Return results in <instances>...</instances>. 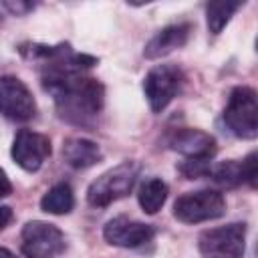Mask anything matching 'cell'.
Returning a JSON list of instances; mask_svg holds the SVG:
<instances>
[{"label":"cell","instance_id":"7402d4cb","mask_svg":"<svg viewBox=\"0 0 258 258\" xmlns=\"http://www.w3.org/2000/svg\"><path fill=\"white\" fill-rule=\"evenodd\" d=\"M0 258H18L12 250H8V248H4V246H0Z\"/></svg>","mask_w":258,"mask_h":258},{"label":"cell","instance_id":"2e32d148","mask_svg":"<svg viewBox=\"0 0 258 258\" xmlns=\"http://www.w3.org/2000/svg\"><path fill=\"white\" fill-rule=\"evenodd\" d=\"M208 177H210L216 185H220V187H224V189L238 187V185L244 183V179H242V161H238V159H228V161H220V163H216V165L212 163Z\"/></svg>","mask_w":258,"mask_h":258},{"label":"cell","instance_id":"9a60e30c","mask_svg":"<svg viewBox=\"0 0 258 258\" xmlns=\"http://www.w3.org/2000/svg\"><path fill=\"white\" fill-rule=\"evenodd\" d=\"M242 8V2H228V0H220V2H210L206 6V22H208V30L212 34H220L226 24L232 20V16Z\"/></svg>","mask_w":258,"mask_h":258},{"label":"cell","instance_id":"30bf717a","mask_svg":"<svg viewBox=\"0 0 258 258\" xmlns=\"http://www.w3.org/2000/svg\"><path fill=\"white\" fill-rule=\"evenodd\" d=\"M167 147L171 151H177L185 159H212L218 151L214 135L191 127L173 129L167 135Z\"/></svg>","mask_w":258,"mask_h":258},{"label":"cell","instance_id":"7c38bea8","mask_svg":"<svg viewBox=\"0 0 258 258\" xmlns=\"http://www.w3.org/2000/svg\"><path fill=\"white\" fill-rule=\"evenodd\" d=\"M62 157L73 169H87L103 159V151L87 137H69L62 143Z\"/></svg>","mask_w":258,"mask_h":258},{"label":"cell","instance_id":"6da1fadb","mask_svg":"<svg viewBox=\"0 0 258 258\" xmlns=\"http://www.w3.org/2000/svg\"><path fill=\"white\" fill-rule=\"evenodd\" d=\"M137 161H121L119 165L101 173L87 187V204L93 208H107L117 200H123L131 194L139 177Z\"/></svg>","mask_w":258,"mask_h":258},{"label":"cell","instance_id":"ac0fdd59","mask_svg":"<svg viewBox=\"0 0 258 258\" xmlns=\"http://www.w3.org/2000/svg\"><path fill=\"white\" fill-rule=\"evenodd\" d=\"M258 155L256 151H250L244 159H242V179L248 187H256V177H258Z\"/></svg>","mask_w":258,"mask_h":258},{"label":"cell","instance_id":"e0dca14e","mask_svg":"<svg viewBox=\"0 0 258 258\" xmlns=\"http://www.w3.org/2000/svg\"><path fill=\"white\" fill-rule=\"evenodd\" d=\"M212 167V159H185L177 165L179 173L185 179H200V177H208Z\"/></svg>","mask_w":258,"mask_h":258},{"label":"cell","instance_id":"8992f818","mask_svg":"<svg viewBox=\"0 0 258 258\" xmlns=\"http://www.w3.org/2000/svg\"><path fill=\"white\" fill-rule=\"evenodd\" d=\"M183 85V73L175 64H155L143 77V95L153 113H161L177 97Z\"/></svg>","mask_w":258,"mask_h":258},{"label":"cell","instance_id":"7a4b0ae2","mask_svg":"<svg viewBox=\"0 0 258 258\" xmlns=\"http://www.w3.org/2000/svg\"><path fill=\"white\" fill-rule=\"evenodd\" d=\"M226 129L238 139L258 137V95L252 87H234L228 95V103L222 113Z\"/></svg>","mask_w":258,"mask_h":258},{"label":"cell","instance_id":"44dd1931","mask_svg":"<svg viewBox=\"0 0 258 258\" xmlns=\"http://www.w3.org/2000/svg\"><path fill=\"white\" fill-rule=\"evenodd\" d=\"M14 220V212L10 206H0V230H4Z\"/></svg>","mask_w":258,"mask_h":258},{"label":"cell","instance_id":"9c48e42d","mask_svg":"<svg viewBox=\"0 0 258 258\" xmlns=\"http://www.w3.org/2000/svg\"><path fill=\"white\" fill-rule=\"evenodd\" d=\"M103 238L109 246L135 250L155 238V228L151 224L131 220L127 216H115L103 226Z\"/></svg>","mask_w":258,"mask_h":258},{"label":"cell","instance_id":"3957f363","mask_svg":"<svg viewBox=\"0 0 258 258\" xmlns=\"http://www.w3.org/2000/svg\"><path fill=\"white\" fill-rule=\"evenodd\" d=\"M226 214V198L220 189H196L173 202V218L181 224H202Z\"/></svg>","mask_w":258,"mask_h":258},{"label":"cell","instance_id":"52a82bcc","mask_svg":"<svg viewBox=\"0 0 258 258\" xmlns=\"http://www.w3.org/2000/svg\"><path fill=\"white\" fill-rule=\"evenodd\" d=\"M36 101L28 85L14 77V75H2L0 77V115L10 121H30L36 117Z\"/></svg>","mask_w":258,"mask_h":258},{"label":"cell","instance_id":"5b68a950","mask_svg":"<svg viewBox=\"0 0 258 258\" xmlns=\"http://www.w3.org/2000/svg\"><path fill=\"white\" fill-rule=\"evenodd\" d=\"M204 258H242L246 252V224L232 222L204 230L198 238Z\"/></svg>","mask_w":258,"mask_h":258},{"label":"cell","instance_id":"d6986e66","mask_svg":"<svg viewBox=\"0 0 258 258\" xmlns=\"http://www.w3.org/2000/svg\"><path fill=\"white\" fill-rule=\"evenodd\" d=\"M0 6L14 16H22V14L34 10V4H30V2H0Z\"/></svg>","mask_w":258,"mask_h":258},{"label":"cell","instance_id":"603a6c76","mask_svg":"<svg viewBox=\"0 0 258 258\" xmlns=\"http://www.w3.org/2000/svg\"><path fill=\"white\" fill-rule=\"evenodd\" d=\"M0 10H2V6H0Z\"/></svg>","mask_w":258,"mask_h":258},{"label":"cell","instance_id":"ba28073f","mask_svg":"<svg viewBox=\"0 0 258 258\" xmlns=\"http://www.w3.org/2000/svg\"><path fill=\"white\" fill-rule=\"evenodd\" d=\"M50 151H52L50 139L32 129H20L14 135L12 147H10V155H12L14 163L30 173H34L42 167V163L48 159Z\"/></svg>","mask_w":258,"mask_h":258},{"label":"cell","instance_id":"5bb4252c","mask_svg":"<svg viewBox=\"0 0 258 258\" xmlns=\"http://www.w3.org/2000/svg\"><path fill=\"white\" fill-rule=\"evenodd\" d=\"M75 208V194L67 181L54 183L40 200V210L52 216H64Z\"/></svg>","mask_w":258,"mask_h":258},{"label":"cell","instance_id":"277c9868","mask_svg":"<svg viewBox=\"0 0 258 258\" xmlns=\"http://www.w3.org/2000/svg\"><path fill=\"white\" fill-rule=\"evenodd\" d=\"M67 248L58 226L42 220H30L20 232V250L24 258H58Z\"/></svg>","mask_w":258,"mask_h":258},{"label":"cell","instance_id":"4fadbf2b","mask_svg":"<svg viewBox=\"0 0 258 258\" xmlns=\"http://www.w3.org/2000/svg\"><path fill=\"white\" fill-rule=\"evenodd\" d=\"M167 194H169V187L161 177H149L139 185L137 202H139V206L145 214L153 216L167 202Z\"/></svg>","mask_w":258,"mask_h":258},{"label":"cell","instance_id":"8fae6325","mask_svg":"<svg viewBox=\"0 0 258 258\" xmlns=\"http://www.w3.org/2000/svg\"><path fill=\"white\" fill-rule=\"evenodd\" d=\"M191 34V24L189 22H173L167 24L163 28H159L145 44L143 48V56L149 60H157L167 56L169 52L185 46V42L189 40Z\"/></svg>","mask_w":258,"mask_h":258},{"label":"cell","instance_id":"ffe728a7","mask_svg":"<svg viewBox=\"0 0 258 258\" xmlns=\"http://www.w3.org/2000/svg\"><path fill=\"white\" fill-rule=\"evenodd\" d=\"M12 194V181L8 177V173L0 167V198H8Z\"/></svg>","mask_w":258,"mask_h":258}]
</instances>
